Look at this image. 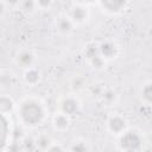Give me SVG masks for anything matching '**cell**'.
I'll return each mask as SVG.
<instances>
[{"label": "cell", "instance_id": "cell-1", "mask_svg": "<svg viewBox=\"0 0 152 152\" xmlns=\"http://www.w3.org/2000/svg\"><path fill=\"white\" fill-rule=\"evenodd\" d=\"M19 114H20L21 120L26 125L33 126L42 121V119L44 116V110L39 103L28 101V102H25L21 104Z\"/></svg>", "mask_w": 152, "mask_h": 152}, {"label": "cell", "instance_id": "cell-2", "mask_svg": "<svg viewBox=\"0 0 152 152\" xmlns=\"http://www.w3.org/2000/svg\"><path fill=\"white\" fill-rule=\"evenodd\" d=\"M140 144L141 139L135 132H127L121 138V147L124 150H138Z\"/></svg>", "mask_w": 152, "mask_h": 152}, {"label": "cell", "instance_id": "cell-3", "mask_svg": "<svg viewBox=\"0 0 152 152\" xmlns=\"http://www.w3.org/2000/svg\"><path fill=\"white\" fill-rule=\"evenodd\" d=\"M108 127H109V129H110L112 132H114V133H121V132L125 129V127H126V121H125L122 118L115 115V116H112V118L109 119V121H108Z\"/></svg>", "mask_w": 152, "mask_h": 152}, {"label": "cell", "instance_id": "cell-4", "mask_svg": "<svg viewBox=\"0 0 152 152\" xmlns=\"http://www.w3.org/2000/svg\"><path fill=\"white\" fill-rule=\"evenodd\" d=\"M101 2H102V6L106 7L108 11L116 12L125 6L126 0H101Z\"/></svg>", "mask_w": 152, "mask_h": 152}, {"label": "cell", "instance_id": "cell-5", "mask_svg": "<svg viewBox=\"0 0 152 152\" xmlns=\"http://www.w3.org/2000/svg\"><path fill=\"white\" fill-rule=\"evenodd\" d=\"M77 101H75L74 99H66L64 100V102L62 103V110L64 114L66 115H71L77 110Z\"/></svg>", "mask_w": 152, "mask_h": 152}, {"label": "cell", "instance_id": "cell-6", "mask_svg": "<svg viewBox=\"0 0 152 152\" xmlns=\"http://www.w3.org/2000/svg\"><path fill=\"white\" fill-rule=\"evenodd\" d=\"M100 52L103 57H107V58H110L115 55V46L109 43V42H106V43H102L101 46H100Z\"/></svg>", "mask_w": 152, "mask_h": 152}, {"label": "cell", "instance_id": "cell-7", "mask_svg": "<svg viewBox=\"0 0 152 152\" xmlns=\"http://www.w3.org/2000/svg\"><path fill=\"white\" fill-rule=\"evenodd\" d=\"M25 81L28 83V84H34L39 81V72L36 70V69H32V68H28L25 72Z\"/></svg>", "mask_w": 152, "mask_h": 152}, {"label": "cell", "instance_id": "cell-8", "mask_svg": "<svg viewBox=\"0 0 152 152\" xmlns=\"http://www.w3.org/2000/svg\"><path fill=\"white\" fill-rule=\"evenodd\" d=\"M32 61H33V56H32V53H30L27 51H24L18 56V63L23 66L30 68V65L32 64Z\"/></svg>", "mask_w": 152, "mask_h": 152}, {"label": "cell", "instance_id": "cell-9", "mask_svg": "<svg viewBox=\"0 0 152 152\" xmlns=\"http://www.w3.org/2000/svg\"><path fill=\"white\" fill-rule=\"evenodd\" d=\"M86 15H87V12H86V10H84L83 7H81V6H76V7H74L72 11H71V18H72L75 21H82V20H84Z\"/></svg>", "mask_w": 152, "mask_h": 152}, {"label": "cell", "instance_id": "cell-10", "mask_svg": "<svg viewBox=\"0 0 152 152\" xmlns=\"http://www.w3.org/2000/svg\"><path fill=\"white\" fill-rule=\"evenodd\" d=\"M53 124H55V126H56L57 128H59V129H64V128H66V127L69 126V120H68L66 114L63 113V114L57 115V116L55 118Z\"/></svg>", "mask_w": 152, "mask_h": 152}, {"label": "cell", "instance_id": "cell-11", "mask_svg": "<svg viewBox=\"0 0 152 152\" xmlns=\"http://www.w3.org/2000/svg\"><path fill=\"white\" fill-rule=\"evenodd\" d=\"M57 26H58V30L61 32H69L72 27V21L69 19V18H61L57 23Z\"/></svg>", "mask_w": 152, "mask_h": 152}, {"label": "cell", "instance_id": "cell-12", "mask_svg": "<svg viewBox=\"0 0 152 152\" xmlns=\"http://www.w3.org/2000/svg\"><path fill=\"white\" fill-rule=\"evenodd\" d=\"M0 108H1V113L2 114H7L8 112H11V109L13 108V102L10 97L2 96L0 100Z\"/></svg>", "mask_w": 152, "mask_h": 152}, {"label": "cell", "instance_id": "cell-13", "mask_svg": "<svg viewBox=\"0 0 152 152\" xmlns=\"http://www.w3.org/2000/svg\"><path fill=\"white\" fill-rule=\"evenodd\" d=\"M36 4H37V1H34V0H21V7L24 11H28V12L32 11L34 8Z\"/></svg>", "mask_w": 152, "mask_h": 152}, {"label": "cell", "instance_id": "cell-14", "mask_svg": "<svg viewBox=\"0 0 152 152\" xmlns=\"http://www.w3.org/2000/svg\"><path fill=\"white\" fill-rule=\"evenodd\" d=\"M142 96L146 101L148 102H152V84H147L144 87V90H142Z\"/></svg>", "mask_w": 152, "mask_h": 152}, {"label": "cell", "instance_id": "cell-15", "mask_svg": "<svg viewBox=\"0 0 152 152\" xmlns=\"http://www.w3.org/2000/svg\"><path fill=\"white\" fill-rule=\"evenodd\" d=\"M49 144H50V140L46 137H40L37 140V145H39L40 148H49Z\"/></svg>", "mask_w": 152, "mask_h": 152}, {"label": "cell", "instance_id": "cell-16", "mask_svg": "<svg viewBox=\"0 0 152 152\" xmlns=\"http://www.w3.org/2000/svg\"><path fill=\"white\" fill-rule=\"evenodd\" d=\"M37 5L42 8H46L51 5V0H37Z\"/></svg>", "mask_w": 152, "mask_h": 152}, {"label": "cell", "instance_id": "cell-17", "mask_svg": "<svg viewBox=\"0 0 152 152\" xmlns=\"http://www.w3.org/2000/svg\"><path fill=\"white\" fill-rule=\"evenodd\" d=\"M87 1H88V2H94L95 0H87Z\"/></svg>", "mask_w": 152, "mask_h": 152}]
</instances>
